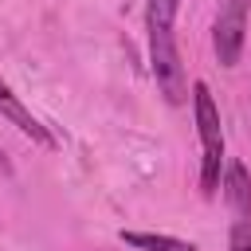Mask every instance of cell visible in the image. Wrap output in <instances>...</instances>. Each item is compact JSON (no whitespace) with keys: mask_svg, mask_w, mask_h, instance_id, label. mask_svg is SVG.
Segmentation results:
<instances>
[{"mask_svg":"<svg viewBox=\"0 0 251 251\" xmlns=\"http://www.w3.org/2000/svg\"><path fill=\"white\" fill-rule=\"evenodd\" d=\"M180 0H149L145 12V27H149V63H153V78L165 94V102L180 106L188 98V82H184V67L176 55V39H173V20H176Z\"/></svg>","mask_w":251,"mask_h":251,"instance_id":"cell-1","label":"cell"},{"mask_svg":"<svg viewBox=\"0 0 251 251\" xmlns=\"http://www.w3.org/2000/svg\"><path fill=\"white\" fill-rule=\"evenodd\" d=\"M192 106H196V133H200V145H204L200 184H204V192H216V184H220V161H224V133H220V110L212 102L208 82L192 86Z\"/></svg>","mask_w":251,"mask_h":251,"instance_id":"cell-2","label":"cell"},{"mask_svg":"<svg viewBox=\"0 0 251 251\" xmlns=\"http://www.w3.org/2000/svg\"><path fill=\"white\" fill-rule=\"evenodd\" d=\"M224 192H227V208H231V239H227V251H251V176H247V169L239 161L227 165Z\"/></svg>","mask_w":251,"mask_h":251,"instance_id":"cell-3","label":"cell"},{"mask_svg":"<svg viewBox=\"0 0 251 251\" xmlns=\"http://www.w3.org/2000/svg\"><path fill=\"white\" fill-rule=\"evenodd\" d=\"M243 31H247V0H220L216 27H212V43H216V59H220L224 67H235V63H239Z\"/></svg>","mask_w":251,"mask_h":251,"instance_id":"cell-4","label":"cell"},{"mask_svg":"<svg viewBox=\"0 0 251 251\" xmlns=\"http://www.w3.org/2000/svg\"><path fill=\"white\" fill-rule=\"evenodd\" d=\"M0 114H4V118H8V122L20 129V133H27L35 145H43V149H55V137H51V133L39 126V118H35V114H31V110H27V106H24V102L12 94V86H8L4 78H0Z\"/></svg>","mask_w":251,"mask_h":251,"instance_id":"cell-5","label":"cell"},{"mask_svg":"<svg viewBox=\"0 0 251 251\" xmlns=\"http://www.w3.org/2000/svg\"><path fill=\"white\" fill-rule=\"evenodd\" d=\"M122 243H129V247H137V251H196L188 239L153 235V231H122Z\"/></svg>","mask_w":251,"mask_h":251,"instance_id":"cell-6","label":"cell"}]
</instances>
